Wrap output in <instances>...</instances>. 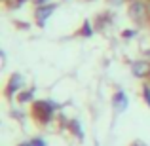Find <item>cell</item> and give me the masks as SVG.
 Returning <instances> with one entry per match:
<instances>
[{
  "mask_svg": "<svg viewBox=\"0 0 150 146\" xmlns=\"http://www.w3.org/2000/svg\"><path fill=\"white\" fill-rule=\"evenodd\" d=\"M51 11H53V6H48V8H40V10L36 11V19L40 21V25H42V23H44L46 19L50 17V13H51Z\"/></svg>",
  "mask_w": 150,
  "mask_h": 146,
  "instance_id": "obj_1",
  "label": "cell"
},
{
  "mask_svg": "<svg viewBox=\"0 0 150 146\" xmlns=\"http://www.w3.org/2000/svg\"><path fill=\"white\" fill-rule=\"evenodd\" d=\"M17 89V87H21V78H19V76H13V78H11V89Z\"/></svg>",
  "mask_w": 150,
  "mask_h": 146,
  "instance_id": "obj_2",
  "label": "cell"
},
{
  "mask_svg": "<svg viewBox=\"0 0 150 146\" xmlns=\"http://www.w3.org/2000/svg\"><path fill=\"white\" fill-rule=\"evenodd\" d=\"M30 146H46V144L42 142L40 139H36V140H33V142H30Z\"/></svg>",
  "mask_w": 150,
  "mask_h": 146,
  "instance_id": "obj_3",
  "label": "cell"
},
{
  "mask_svg": "<svg viewBox=\"0 0 150 146\" xmlns=\"http://www.w3.org/2000/svg\"><path fill=\"white\" fill-rule=\"evenodd\" d=\"M46 2H50V0H36V4H38V6H42V4H46Z\"/></svg>",
  "mask_w": 150,
  "mask_h": 146,
  "instance_id": "obj_4",
  "label": "cell"
},
{
  "mask_svg": "<svg viewBox=\"0 0 150 146\" xmlns=\"http://www.w3.org/2000/svg\"><path fill=\"white\" fill-rule=\"evenodd\" d=\"M23 146H30V142H29V144H23Z\"/></svg>",
  "mask_w": 150,
  "mask_h": 146,
  "instance_id": "obj_5",
  "label": "cell"
}]
</instances>
